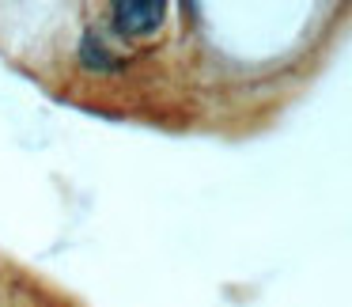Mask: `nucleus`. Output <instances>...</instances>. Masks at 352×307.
I'll use <instances>...</instances> for the list:
<instances>
[{
    "label": "nucleus",
    "mask_w": 352,
    "mask_h": 307,
    "mask_svg": "<svg viewBox=\"0 0 352 307\" xmlns=\"http://www.w3.org/2000/svg\"><path fill=\"white\" fill-rule=\"evenodd\" d=\"M163 4L160 0H122V4H114V23L122 34H133V39H140V34L155 31V27L163 23Z\"/></svg>",
    "instance_id": "nucleus-1"
}]
</instances>
